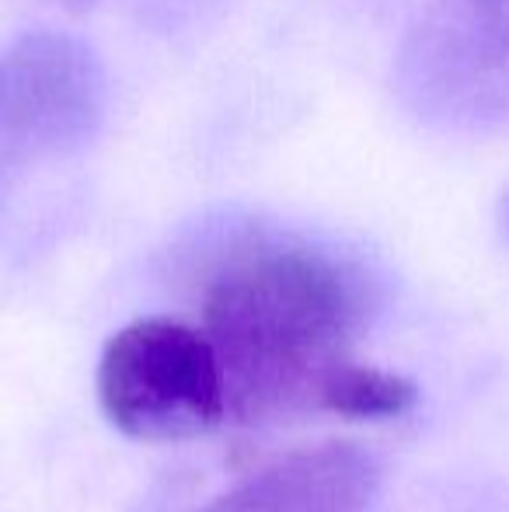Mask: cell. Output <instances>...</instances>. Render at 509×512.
<instances>
[{"label":"cell","instance_id":"cell-4","mask_svg":"<svg viewBox=\"0 0 509 512\" xmlns=\"http://www.w3.org/2000/svg\"><path fill=\"white\" fill-rule=\"evenodd\" d=\"M105 102V70L88 42L28 32L0 49V189L91 143Z\"/></svg>","mask_w":509,"mask_h":512},{"label":"cell","instance_id":"cell-6","mask_svg":"<svg viewBox=\"0 0 509 512\" xmlns=\"http://www.w3.org/2000/svg\"><path fill=\"white\" fill-rule=\"evenodd\" d=\"M415 398H419V391H415V384L408 377L377 370V366H360L349 359L325 380V387L318 394V408L342 418L374 422V418L405 415L415 405Z\"/></svg>","mask_w":509,"mask_h":512},{"label":"cell","instance_id":"cell-2","mask_svg":"<svg viewBox=\"0 0 509 512\" xmlns=\"http://www.w3.org/2000/svg\"><path fill=\"white\" fill-rule=\"evenodd\" d=\"M98 405L112 429L143 443H175L227 418L224 377L203 331L171 317H140L105 342Z\"/></svg>","mask_w":509,"mask_h":512},{"label":"cell","instance_id":"cell-3","mask_svg":"<svg viewBox=\"0 0 509 512\" xmlns=\"http://www.w3.org/2000/svg\"><path fill=\"white\" fill-rule=\"evenodd\" d=\"M412 115L450 133L509 119V0H433L394 67Z\"/></svg>","mask_w":509,"mask_h":512},{"label":"cell","instance_id":"cell-7","mask_svg":"<svg viewBox=\"0 0 509 512\" xmlns=\"http://www.w3.org/2000/svg\"><path fill=\"white\" fill-rule=\"evenodd\" d=\"M503 230H506V237H509V192H506V199H503Z\"/></svg>","mask_w":509,"mask_h":512},{"label":"cell","instance_id":"cell-5","mask_svg":"<svg viewBox=\"0 0 509 512\" xmlns=\"http://www.w3.org/2000/svg\"><path fill=\"white\" fill-rule=\"evenodd\" d=\"M381 467L356 443L304 446L258 467L199 512H370Z\"/></svg>","mask_w":509,"mask_h":512},{"label":"cell","instance_id":"cell-1","mask_svg":"<svg viewBox=\"0 0 509 512\" xmlns=\"http://www.w3.org/2000/svg\"><path fill=\"white\" fill-rule=\"evenodd\" d=\"M370 286L353 262L307 241L262 237L224 255L203 297V335L224 377L227 415L262 422L314 405L349 363Z\"/></svg>","mask_w":509,"mask_h":512}]
</instances>
